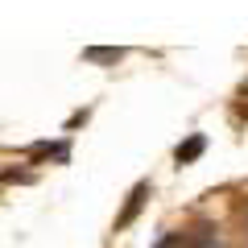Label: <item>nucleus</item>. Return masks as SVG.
Masks as SVG:
<instances>
[{"mask_svg":"<svg viewBox=\"0 0 248 248\" xmlns=\"http://www.w3.org/2000/svg\"><path fill=\"white\" fill-rule=\"evenodd\" d=\"M83 58L95 62V66H112V62L124 58V50H120V46H87V50H83Z\"/></svg>","mask_w":248,"mask_h":248,"instance_id":"2","label":"nucleus"},{"mask_svg":"<svg viewBox=\"0 0 248 248\" xmlns=\"http://www.w3.org/2000/svg\"><path fill=\"white\" fill-rule=\"evenodd\" d=\"M203 149H207V137H203V133H195L186 145H178V153H174V157H178V166H190V161H195Z\"/></svg>","mask_w":248,"mask_h":248,"instance_id":"3","label":"nucleus"},{"mask_svg":"<svg viewBox=\"0 0 248 248\" xmlns=\"http://www.w3.org/2000/svg\"><path fill=\"white\" fill-rule=\"evenodd\" d=\"M145 199H149V182H137V186H133V195H128V203H124V211L116 215V232H124L128 223L137 219V215H141Z\"/></svg>","mask_w":248,"mask_h":248,"instance_id":"1","label":"nucleus"}]
</instances>
